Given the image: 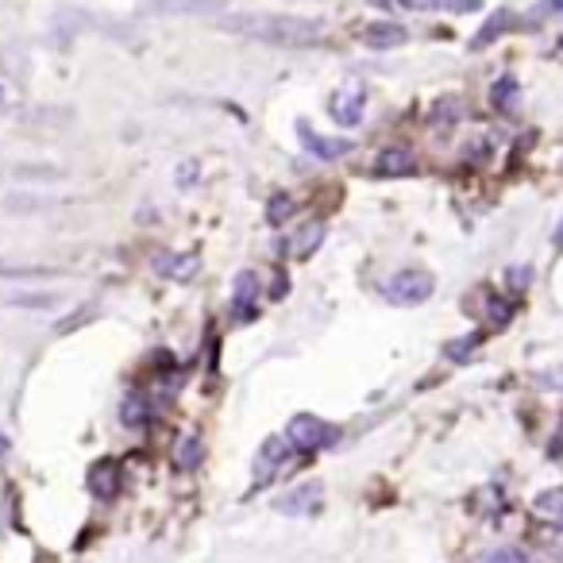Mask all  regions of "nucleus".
<instances>
[{
	"instance_id": "f257e3e1",
	"label": "nucleus",
	"mask_w": 563,
	"mask_h": 563,
	"mask_svg": "<svg viewBox=\"0 0 563 563\" xmlns=\"http://www.w3.org/2000/svg\"><path fill=\"white\" fill-rule=\"evenodd\" d=\"M220 32L247 35L258 43H274V47H309V43L324 40V20H306V16H220Z\"/></svg>"
},
{
	"instance_id": "f03ea898",
	"label": "nucleus",
	"mask_w": 563,
	"mask_h": 563,
	"mask_svg": "<svg viewBox=\"0 0 563 563\" xmlns=\"http://www.w3.org/2000/svg\"><path fill=\"white\" fill-rule=\"evenodd\" d=\"M432 290H437V278H432L429 271H421V266L398 271L383 286V294H386V301H390V306H424V301L432 298Z\"/></svg>"
},
{
	"instance_id": "7ed1b4c3",
	"label": "nucleus",
	"mask_w": 563,
	"mask_h": 563,
	"mask_svg": "<svg viewBox=\"0 0 563 563\" xmlns=\"http://www.w3.org/2000/svg\"><path fill=\"white\" fill-rule=\"evenodd\" d=\"M329 437H332V429L313 413H298L286 424V444H294L298 452H317L321 444H329Z\"/></svg>"
},
{
	"instance_id": "20e7f679",
	"label": "nucleus",
	"mask_w": 563,
	"mask_h": 563,
	"mask_svg": "<svg viewBox=\"0 0 563 563\" xmlns=\"http://www.w3.org/2000/svg\"><path fill=\"white\" fill-rule=\"evenodd\" d=\"M332 120H336L340 128H360L363 124V112H367V89L360 86V81H352V86H344L336 97H332Z\"/></svg>"
},
{
	"instance_id": "39448f33",
	"label": "nucleus",
	"mask_w": 563,
	"mask_h": 563,
	"mask_svg": "<svg viewBox=\"0 0 563 563\" xmlns=\"http://www.w3.org/2000/svg\"><path fill=\"white\" fill-rule=\"evenodd\" d=\"M143 9L155 16H224L228 0H147Z\"/></svg>"
},
{
	"instance_id": "423d86ee",
	"label": "nucleus",
	"mask_w": 563,
	"mask_h": 563,
	"mask_svg": "<svg viewBox=\"0 0 563 563\" xmlns=\"http://www.w3.org/2000/svg\"><path fill=\"white\" fill-rule=\"evenodd\" d=\"M298 140H301V147H306L309 155L324 158V163H332V158H344L347 151H352V143H347V140H329V135L313 132L306 120H298Z\"/></svg>"
},
{
	"instance_id": "0eeeda50",
	"label": "nucleus",
	"mask_w": 563,
	"mask_h": 563,
	"mask_svg": "<svg viewBox=\"0 0 563 563\" xmlns=\"http://www.w3.org/2000/svg\"><path fill=\"white\" fill-rule=\"evenodd\" d=\"M367 4H378V9H406V12H478L483 0H367Z\"/></svg>"
},
{
	"instance_id": "6e6552de",
	"label": "nucleus",
	"mask_w": 563,
	"mask_h": 563,
	"mask_svg": "<svg viewBox=\"0 0 563 563\" xmlns=\"http://www.w3.org/2000/svg\"><path fill=\"white\" fill-rule=\"evenodd\" d=\"M413 155L406 147H383L375 155V178H406L413 174Z\"/></svg>"
},
{
	"instance_id": "1a4fd4ad",
	"label": "nucleus",
	"mask_w": 563,
	"mask_h": 563,
	"mask_svg": "<svg viewBox=\"0 0 563 563\" xmlns=\"http://www.w3.org/2000/svg\"><path fill=\"white\" fill-rule=\"evenodd\" d=\"M406 27L401 24H390V20H378V24H367L360 32V40L367 43V47H375V51H390V47H401L406 43Z\"/></svg>"
},
{
	"instance_id": "9d476101",
	"label": "nucleus",
	"mask_w": 563,
	"mask_h": 563,
	"mask_svg": "<svg viewBox=\"0 0 563 563\" xmlns=\"http://www.w3.org/2000/svg\"><path fill=\"white\" fill-rule=\"evenodd\" d=\"M255 290H258V282L251 271H240L232 282V309L240 321H247V317H255Z\"/></svg>"
},
{
	"instance_id": "9b49d317",
	"label": "nucleus",
	"mask_w": 563,
	"mask_h": 563,
	"mask_svg": "<svg viewBox=\"0 0 563 563\" xmlns=\"http://www.w3.org/2000/svg\"><path fill=\"white\" fill-rule=\"evenodd\" d=\"M89 490L101 501H112L120 494V467L112 460H101L93 471H89Z\"/></svg>"
},
{
	"instance_id": "f8f14e48",
	"label": "nucleus",
	"mask_w": 563,
	"mask_h": 563,
	"mask_svg": "<svg viewBox=\"0 0 563 563\" xmlns=\"http://www.w3.org/2000/svg\"><path fill=\"white\" fill-rule=\"evenodd\" d=\"M509 24H514V16H509L506 9H498V12H494V16L483 24V32H478L475 40H471V51H483V47H490V43L498 40V35H506V32H509Z\"/></svg>"
},
{
	"instance_id": "ddd939ff",
	"label": "nucleus",
	"mask_w": 563,
	"mask_h": 563,
	"mask_svg": "<svg viewBox=\"0 0 563 563\" xmlns=\"http://www.w3.org/2000/svg\"><path fill=\"white\" fill-rule=\"evenodd\" d=\"M317 498H321L317 486H301V490L286 494V498L278 501V509L282 514H309V509H317Z\"/></svg>"
},
{
	"instance_id": "4468645a",
	"label": "nucleus",
	"mask_w": 563,
	"mask_h": 563,
	"mask_svg": "<svg viewBox=\"0 0 563 563\" xmlns=\"http://www.w3.org/2000/svg\"><path fill=\"white\" fill-rule=\"evenodd\" d=\"M517 101H521V86H517L514 78H498V81H494V89H490V104H494V109L514 112Z\"/></svg>"
},
{
	"instance_id": "2eb2a0df",
	"label": "nucleus",
	"mask_w": 563,
	"mask_h": 563,
	"mask_svg": "<svg viewBox=\"0 0 563 563\" xmlns=\"http://www.w3.org/2000/svg\"><path fill=\"white\" fill-rule=\"evenodd\" d=\"M321 240H324V224H306L298 232V240L290 243V255L294 258H309L317 247H321Z\"/></svg>"
},
{
	"instance_id": "dca6fc26",
	"label": "nucleus",
	"mask_w": 563,
	"mask_h": 563,
	"mask_svg": "<svg viewBox=\"0 0 563 563\" xmlns=\"http://www.w3.org/2000/svg\"><path fill=\"white\" fill-rule=\"evenodd\" d=\"M120 421H124L128 429H140V424L147 421V401H143V394H128V398L120 401Z\"/></svg>"
},
{
	"instance_id": "f3484780",
	"label": "nucleus",
	"mask_w": 563,
	"mask_h": 563,
	"mask_svg": "<svg viewBox=\"0 0 563 563\" xmlns=\"http://www.w3.org/2000/svg\"><path fill=\"white\" fill-rule=\"evenodd\" d=\"M201 440H197V437H186V440H181V444H178V452H174V467H178V471H194L197 467V463H201Z\"/></svg>"
},
{
	"instance_id": "a211bd4d",
	"label": "nucleus",
	"mask_w": 563,
	"mask_h": 563,
	"mask_svg": "<svg viewBox=\"0 0 563 563\" xmlns=\"http://www.w3.org/2000/svg\"><path fill=\"white\" fill-rule=\"evenodd\" d=\"M155 271L174 274V278H189V274L197 271V258H186V255H163V258H155Z\"/></svg>"
},
{
	"instance_id": "6ab92c4d",
	"label": "nucleus",
	"mask_w": 563,
	"mask_h": 563,
	"mask_svg": "<svg viewBox=\"0 0 563 563\" xmlns=\"http://www.w3.org/2000/svg\"><path fill=\"white\" fill-rule=\"evenodd\" d=\"M460 112H463L460 97H444V101H437V109H432V124L440 120V128H452L455 120H460Z\"/></svg>"
},
{
	"instance_id": "aec40b11",
	"label": "nucleus",
	"mask_w": 563,
	"mask_h": 563,
	"mask_svg": "<svg viewBox=\"0 0 563 563\" xmlns=\"http://www.w3.org/2000/svg\"><path fill=\"white\" fill-rule=\"evenodd\" d=\"M290 217H294V197L278 194L266 205V220H271V224H282V220H290Z\"/></svg>"
},
{
	"instance_id": "412c9836",
	"label": "nucleus",
	"mask_w": 563,
	"mask_h": 563,
	"mask_svg": "<svg viewBox=\"0 0 563 563\" xmlns=\"http://www.w3.org/2000/svg\"><path fill=\"white\" fill-rule=\"evenodd\" d=\"M478 340H483V336H471V340H452V344L444 347V352H448V360H452V363L471 360V352H475V347H478Z\"/></svg>"
},
{
	"instance_id": "4be33fe9",
	"label": "nucleus",
	"mask_w": 563,
	"mask_h": 563,
	"mask_svg": "<svg viewBox=\"0 0 563 563\" xmlns=\"http://www.w3.org/2000/svg\"><path fill=\"white\" fill-rule=\"evenodd\" d=\"M483 563H532V560L521 552V548H494V552L486 555Z\"/></svg>"
},
{
	"instance_id": "5701e85b",
	"label": "nucleus",
	"mask_w": 563,
	"mask_h": 563,
	"mask_svg": "<svg viewBox=\"0 0 563 563\" xmlns=\"http://www.w3.org/2000/svg\"><path fill=\"white\" fill-rule=\"evenodd\" d=\"M16 306H27V309H51L55 306V294H20V298H12Z\"/></svg>"
},
{
	"instance_id": "b1692460",
	"label": "nucleus",
	"mask_w": 563,
	"mask_h": 563,
	"mask_svg": "<svg viewBox=\"0 0 563 563\" xmlns=\"http://www.w3.org/2000/svg\"><path fill=\"white\" fill-rule=\"evenodd\" d=\"M506 278H509V286H514V290L521 294L525 286H529V282H532V271H529V266H509Z\"/></svg>"
},
{
	"instance_id": "393cba45",
	"label": "nucleus",
	"mask_w": 563,
	"mask_h": 563,
	"mask_svg": "<svg viewBox=\"0 0 563 563\" xmlns=\"http://www.w3.org/2000/svg\"><path fill=\"white\" fill-rule=\"evenodd\" d=\"M552 243H555V247L563 251V220H560V224H555V232H552Z\"/></svg>"
},
{
	"instance_id": "a878e982",
	"label": "nucleus",
	"mask_w": 563,
	"mask_h": 563,
	"mask_svg": "<svg viewBox=\"0 0 563 563\" xmlns=\"http://www.w3.org/2000/svg\"><path fill=\"white\" fill-rule=\"evenodd\" d=\"M548 4H552V9H555V12H560V16H563V0H548Z\"/></svg>"
},
{
	"instance_id": "bb28decb",
	"label": "nucleus",
	"mask_w": 563,
	"mask_h": 563,
	"mask_svg": "<svg viewBox=\"0 0 563 563\" xmlns=\"http://www.w3.org/2000/svg\"><path fill=\"white\" fill-rule=\"evenodd\" d=\"M555 525H560V529H563V506L555 509Z\"/></svg>"
},
{
	"instance_id": "cd10ccee",
	"label": "nucleus",
	"mask_w": 563,
	"mask_h": 563,
	"mask_svg": "<svg viewBox=\"0 0 563 563\" xmlns=\"http://www.w3.org/2000/svg\"><path fill=\"white\" fill-rule=\"evenodd\" d=\"M0 101H4V86H0Z\"/></svg>"
}]
</instances>
